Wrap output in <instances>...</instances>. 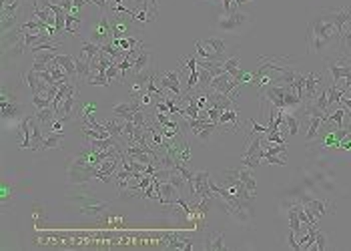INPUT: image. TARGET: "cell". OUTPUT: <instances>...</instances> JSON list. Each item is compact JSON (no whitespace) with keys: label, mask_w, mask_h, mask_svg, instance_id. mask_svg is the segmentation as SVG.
<instances>
[{"label":"cell","mask_w":351,"mask_h":251,"mask_svg":"<svg viewBox=\"0 0 351 251\" xmlns=\"http://www.w3.org/2000/svg\"><path fill=\"white\" fill-rule=\"evenodd\" d=\"M54 60L66 70V74L70 76L72 82H78V78H76V56H72V54H56Z\"/></svg>","instance_id":"9a60e30c"},{"label":"cell","mask_w":351,"mask_h":251,"mask_svg":"<svg viewBox=\"0 0 351 251\" xmlns=\"http://www.w3.org/2000/svg\"><path fill=\"white\" fill-rule=\"evenodd\" d=\"M321 147H339V143H337V139H335V135H333V131L325 135V139L321 141Z\"/></svg>","instance_id":"ee69618b"},{"label":"cell","mask_w":351,"mask_h":251,"mask_svg":"<svg viewBox=\"0 0 351 251\" xmlns=\"http://www.w3.org/2000/svg\"><path fill=\"white\" fill-rule=\"evenodd\" d=\"M225 122H233V131H239V112H237V108H229V110H223V112H221L219 124L223 127Z\"/></svg>","instance_id":"f546056e"},{"label":"cell","mask_w":351,"mask_h":251,"mask_svg":"<svg viewBox=\"0 0 351 251\" xmlns=\"http://www.w3.org/2000/svg\"><path fill=\"white\" fill-rule=\"evenodd\" d=\"M213 76H215V74H213L207 66H199V84H197V86H199L201 90H207L209 84H211V80H213Z\"/></svg>","instance_id":"d6a6232c"},{"label":"cell","mask_w":351,"mask_h":251,"mask_svg":"<svg viewBox=\"0 0 351 251\" xmlns=\"http://www.w3.org/2000/svg\"><path fill=\"white\" fill-rule=\"evenodd\" d=\"M263 159H265L267 163H271V165H279V167L287 165V161H285V159H281L279 155H267V153H265V149H263Z\"/></svg>","instance_id":"60d3db41"},{"label":"cell","mask_w":351,"mask_h":251,"mask_svg":"<svg viewBox=\"0 0 351 251\" xmlns=\"http://www.w3.org/2000/svg\"><path fill=\"white\" fill-rule=\"evenodd\" d=\"M351 18V6L343 8H321L307 24V50L323 60L341 54V30Z\"/></svg>","instance_id":"6da1fadb"},{"label":"cell","mask_w":351,"mask_h":251,"mask_svg":"<svg viewBox=\"0 0 351 251\" xmlns=\"http://www.w3.org/2000/svg\"><path fill=\"white\" fill-rule=\"evenodd\" d=\"M261 133H255L253 137H249V145L245 149V153L241 155V165L249 167V169H257L259 163L263 161V149H261Z\"/></svg>","instance_id":"8992f818"},{"label":"cell","mask_w":351,"mask_h":251,"mask_svg":"<svg viewBox=\"0 0 351 251\" xmlns=\"http://www.w3.org/2000/svg\"><path fill=\"white\" fill-rule=\"evenodd\" d=\"M207 114H209V120H211V122H217V124H219V116H221V110H219V108L209 106V108H207Z\"/></svg>","instance_id":"bcb514c9"},{"label":"cell","mask_w":351,"mask_h":251,"mask_svg":"<svg viewBox=\"0 0 351 251\" xmlns=\"http://www.w3.org/2000/svg\"><path fill=\"white\" fill-rule=\"evenodd\" d=\"M295 237H297V235H295V233L289 229V235H287V245H289L293 251H301V245H299V241H297Z\"/></svg>","instance_id":"f6af8a7d"},{"label":"cell","mask_w":351,"mask_h":251,"mask_svg":"<svg viewBox=\"0 0 351 251\" xmlns=\"http://www.w3.org/2000/svg\"><path fill=\"white\" fill-rule=\"evenodd\" d=\"M86 38L90 42L98 44V46H102V44H106V42L112 40V24H110V18L106 16V12H102L100 18L90 26Z\"/></svg>","instance_id":"3957f363"},{"label":"cell","mask_w":351,"mask_h":251,"mask_svg":"<svg viewBox=\"0 0 351 251\" xmlns=\"http://www.w3.org/2000/svg\"><path fill=\"white\" fill-rule=\"evenodd\" d=\"M30 102L36 106V110H38V108H46V106L52 104L50 98H46V96H42V94H30Z\"/></svg>","instance_id":"74e56055"},{"label":"cell","mask_w":351,"mask_h":251,"mask_svg":"<svg viewBox=\"0 0 351 251\" xmlns=\"http://www.w3.org/2000/svg\"><path fill=\"white\" fill-rule=\"evenodd\" d=\"M265 139H267L271 145H285V139L281 137V131H279V129H273V131H269V133L265 135Z\"/></svg>","instance_id":"f35d334b"},{"label":"cell","mask_w":351,"mask_h":251,"mask_svg":"<svg viewBox=\"0 0 351 251\" xmlns=\"http://www.w3.org/2000/svg\"><path fill=\"white\" fill-rule=\"evenodd\" d=\"M239 62H241V56H239V54H233V56H229L227 60H223V70L229 72L235 80H237L239 74H241V70H239Z\"/></svg>","instance_id":"484cf974"},{"label":"cell","mask_w":351,"mask_h":251,"mask_svg":"<svg viewBox=\"0 0 351 251\" xmlns=\"http://www.w3.org/2000/svg\"><path fill=\"white\" fill-rule=\"evenodd\" d=\"M58 4H60V6H62L66 12H72V8H74V6H72V0H60Z\"/></svg>","instance_id":"f5cc1de1"},{"label":"cell","mask_w":351,"mask_h":251,"mask_svg":"<svg viewBox=\"0 0 351 251\" xmlns=\"http://www.w3.org/2000/svg\"><path fill=\"white\" fill-rule=\"evenodd\" d=\"M30 114H24L22 120H20V135H22V141H20V149H28L30 143H32V131H30Z\"/></svg>","instance_id":"ffe728a7"},{"label":"cell","mask_w":351,"mask_h":251,"mask_svg":"<svg viewBox=\"0 0 351 251\" xmlns=\"http://www.w3.org/2000/svg\"><path fill=\"white\" fill-rule=\"evenodd\" d=\"M138 100H140V104L146 108V106L150 104V92H142V94L138 96Z\"/></svg>","instance_id":"f907efd6"},{"label":"cell","mask_w":351,"mask_h":251,"mask_svg":"<svg viewBox=\"0 0 351 251\" xmlns=\"http://www.w3.org/2000/svg\"><path fill=\"white\" fill-rule=\"evenodd\" d=\"M152 64H150V52H148V48L144 46V48H140V52L136 54V58L132 60V70H130V74H138V72H142V70H148Z\"/></svg>","instance_id":"2e32d148"},{"label":"cell","mask_w":351,"mask_h":251,"mask_svg":"<svg viewBox=\"0 0 351 251\" xmlns=\"http://www.w3.org/2000/svg\"><path fill=\"white\" fill-rule=\"evenodd\" d=\"M162 243L166 247H174V249H193V241L191 239H181L177 235H164Z\"/></svg>","instance_id":"cb8c5ba5"},{"label":"cell","mask_w":351,"mask_h":251,"mask_svg":"<svg viewBox=\"0 0 351 251\" xmlns=\"http://www.w3.org/2000/svg\"><path fill=\"white\" fill-rule=\"evenodd\" d=\"M253 169H249V167H239V169H233V173L237 175V179L251 191V193H257V181H255V177H253V173H251Z\"/></svg>","instance_id":"e0dca14e"},{"label":"cell","mask_w":351,"mask_h":251,"mask_svg":"<svg viewBox=\"0 0 351 251\" xmlns=\"http://www.w3.org/2000/svg\"><path fill=\"white\" fill-rule=\"evenodd\" d=\"M313 247H317L319 251H325V247H327V235L317 227V235H315V245Z\"/></svg>","instance_id":"ab89813d"},{"label":"cell","mask_w":351,"mask_h":251,"mask_svg":"<svg viewBox=\"0 0 351 251\" xmlns=\"http://www.w3.org/2000/svg\"><path fill=\"white\" fill-rule=\"evenodd\" d=\"M267 155H281V153H287V145H271L269 143V149H265Z\"/></svg>","instance_id":"b9f144b4"},{"label":"cell","mask_w":351,"mask_h":251,"mask_svg":"<svg viewBox=\"0 0 351 251\" xmlns=\"http://www.w3.org/2000/svg\"><path fill=\"white\" fill-rule=\"evenodd\" d=\"M251 16L241 12V10H235L231 14H223L217 18V28L223 30V32H231V34H237L239 30H243L247 24H249Z\"/></svg>","instance_id":"5b68a950"},{"label":"cell","mask_w":351,"mask_h":251,"mask_svg":"<svg viewBox=\"0 0 351 251\" xmlns=\"http://www.w3.org/2000/svg\"><path fill=\"white\" fill-rule=\"evenodd\" d=\"M34 116H36V120L42 124V127H46V124H52V120H54L58 114H56V110H54L52 106H46V108H38Z\"/></svg>","instance_id":"f1b7e54d"},{"label":"cell","mask_w":351,"mask_h":251,"mask_svg":"<svg viewBox=\"0 0 351 251\" xmlns=\"http://www.w3.org/2000/svg\"><path fill=\"white\" fill-rule=\"evenodd\" d=\"M168 181L174 185V189H177L181 195H185V193H187V185H189V181H187V179H185V177H183V175H181L177 169H172V171L168 173Z\"/></svg>","instance_id":"83f0119b"},{"label":"cell","mask_w":351,"mask_h":251,"mask_svg":"<svg viewBox=\"0 0 351 251\" xmlns=\"http://www.w3.org/2000/svg\"><path fill=\"white\" fill-rule=\"evenodd\" d=\"M8 201H10V185L4 181V183H2V205L6 207Z\"/></svg>","instance_id":"7dc6e473"},{"label":"cell","mask_w":351,"mask_h":251,"mask_svg":"<svg viewBox=\"0 0 351 251\" xmlns=\"http://www.w3.org/2000/svg\"><path fill=\"white\" fill-rule=\"evenodd\" d=\"M325 64H327V70H329L331 82H335V84H339L343 78L351 76V58H349V56L337 54V56L325 58Z\"/></svg>","instance_id":"277c9868"},{"label":"cell","mask_w":351,"mask_h":251,"mask_svg":"<svg viewBox=\"0 0 351 251\" xmlns=\"http://www.w3.org/2000/svg\"><path fill=\"white\" fill-rule=\"evenodd\" d=\"M88 82L90 84H96V86H110V80L106 78V72H92L90 76H88Z\"/></svg>","instance_id":"8d00e7d4"},{"label":"cell","mask_w":351,"mask_h":251,"mask_svg":"<svg viewBox=\"0 0 351 251\" xmlns=\"http://www.w3.org/2000/svg\"><path fill=\"white\" fill-rule=\"evenodd\" d=\"M70 199H74V201H78L80 203V213H84V215H88V217H98V215H102L110 205L106 203V201H98V199H94L92 195H86V193H78V195H70Z\"/></svg>","instance_id":"52a82bcc"},{"label":"cell","mask_w":351,"mask_h":251,"mask_svg":"<svg viewBox=\"0 0 351 251\" xmlns=\"http://www.w3.org/2000/svg\"><path fill=\"white\" fill-rule=\"evenodd\" d=\"M0 112H2V118H18L24 114V106L18 100H8L6 96L0 94Z\"/></svg>","instance_id":"7c38bea8"},{"label":"cell","mask_w":351,"mask_h":251,"mask_svg":"<svg viewBox=\"0 0 351 251\" xmlns=\"http://www.w3.org/2000/svg\"><path fill=\"white\" fill-rule=\"evenodd\" d=\"M203 44H207L215 54H217V58L223 62V60H227L225 58V54H227V48H229V44H227V40L225 38H219V36H209V38H205L203 40Z\"/></svg>","instance_id":"5bb4252c"},{"label":"cell","mask_w":351,"mask_h":251,"mask_svg":"<svg viewBox=\"0 0 351 251\" xmlns=\"http://www.w3.org/2000/svg\"><path fill=\"white\" fill-rule=\"evenodd\" d=\"M90 4L98 6L102 12H106V10H108V4H106V0H90Z\"/></svg>","instance_id":"681fc988"},{"label":"cell","mask_w":351,"mask_h":251,"mask_svg":"<svg viewBox=\"0 0 351 251\" xmlns=\"http://www.w3.org/2000/svg\"><path fill=\"white\" fill-rule=\"evenodd\" d=\"M158 86L160 90H168L174 98L183 96V88H181V70H164L158 74Z\"/></svg>","instance_id":"ba28073f"},{"label":"cell","mask_w":351,"mask_h":251,"mask_svg":"<svg viewBox=\"0 0 351 251\" xmlns=\"http://www.w3.org/2000/svg\"><path fill=\"white\" fill-rule=\"evenodd\" d=\"M104 127H106V131L110 133V137H114V139H122V135H124V120L120 122V120H116V118H110V120H104L102 122Z\"/></svg>","instance_id":"d4e9b609"},{"label":"cell","mask_w":351,"mask_h":251,"mask_svg":"<svg viewBox=\"0 0 351 251\" xmlns=\"http://www.w3.org/2000/svg\"><path fill=\"white\" fill-rule=\"evenodd\" d=\"M156 112H168V106H166L164 98H160V102H156Z\"/></svg>","instance_id":"db71d44e"},{"label":"cell","mask_w":351,"mask_h":251,"mask_svg":"<svg viewBox=\"0 0 351 251\" xmlns=\"http://www.w3.org/2000/svg\"><path fill=\"white\" fill-rule=\"evenodd\" d=\"M30 131H32V143H30V151H40L42 149V143H44V135L40 131V122L36 120V116L30 118Z\"/></svg>","instance_id":"ac0fdd59"},{"label":"cell","mask_w":351,"mask_h":251,"mask_svg":"<svg viewBox=\"0 0 351 251\" xmlns=\"http://www.w3.org/2000/svg\"><path fill=\"white\" fill-rule=\"evenodd\" d=\"M50 131H62V120H60L58 116L52 120V124H50Z\"/></svg>","instance_id":"816d5d0a"},{"label":"cell","mask_w":351,"mask_h":251,"mask_svg":"<svg viewBox=\"0 0 351 251\" xmlns=\"http://www.w3.org/2000/svg\"><path fill=\"white\" fill-rule=\"evenodd\" d=\"M92 74V66L88 60L76 56V78L78 80H88V76Z\"/></svg>","instance_id":"4dcf8cb0"},{"label":"cell","mask_w":351,"mask_h":251,"mask_svg":"<svg viewBox=\"0 0 351 251\" xmlns=\"http://www.w3.org/2000/svg\"><path fill=\"white\" fill-rule=\"evenodd\" d=\"M325 76L321 72H309L305 74V86H303V102L307 100H315L319 96V92L325 88Z\"/></svg>","instance_id":"9c48e42d"},{"label":"cell","mask_w":351,"mask_h":251,"mask_svg":"<svg viewBox=\"0 0 351 251\" xmlns=\"http://www.w3.org/2000/svg\"><path fill=\"white\" fill-rule=\"evenodd\" d=\"M219 127H221V124H217V122H209L205 129H201V131L197 133V139H199L201 143H209L211 137H213V133H215Z\"/></svg>","instance_id":"e575fe53"},{"label":"cell","mask_w":351,"mask_h":251,"mask_svg":"<svg viewBox=\"0 0 351 251\" xmlns=\"http://www.w3.org/2000/svg\"><path fill=\"white\" fill-rule=\"evenodd\" d=\"M285 124L289 127V135H297L299 133V127H301L299 116H295L291 110H285Z\"/></svg>","instance_id":"836d02e7"},{"label":"cell","mask_w":351,"mask_h":251,"mask_svg":"<svg viewBox=\"0 0 351 251\" xmlns=\"http://www.w3.org/2000/svg\"><path fill=\"white\" fill-rule=\"evenodd\" d=\"M341 54L351 58V18L343 24L341 30Z\"/></svg>","instance_id":"44dd1931"},{"label":"cell","mask_w":351,"mask_h":251,"mask_svg":"<svg viewBox=\"0 0 351 251\" xmlns=\"http://www.w3.org/2000/svg\"><path fill=\"white\" fill-rule=\"evenodd\" d=\"M62 143H64V133L62 131H50L46 135L44 143H42V151H46V149H58V147H62Z\"/></svg>","instance_id":"7402d4cb"},{"label":"cell","mask_w":351,"mask_h":251,"mask_svg":"<svg viewBox=\"0 0 351 251\" xmlns=\"http://www.w3.org/2000/svg\"><path fill=\"white\" fill-rule=\"evenodd\" d=\"M120 12L112 14L110 16V24H112V38H124V36H134V26H132V16L128 14H122L118 16Z\"/></svg>","instance_id":"30bf717a"},{"label":"cell","mask_w":351,"mask_h":251,"mask_svg":"<svg viewBox=\"0 0 351 251\" xmlns=\"http://www.w3.org/2000/svg\"><path fill=\"white\" fill-rule=\"evenodd\" d=\"M303 207L307 209V211H311L317 219H321V217H325L329 211H333L335 209V205L331 203V201H327V199H315V197H311L307 203H303Z\"/></svg>","instance_id":"4fadbf2b"},{"label":"cell","mask_w":351,"mask_h":251,"mask_svg":"<svg viewBox=\"0 0 351 251\" xmlns=\"http://www.w3.org/2000/svg\"><path fill=\"white\" fill-rule=\"evenodd\" d=\"M100 52V46L98 44H94V42H90L88 38H82V48H80V58H84V60H88V62H92V58L96 56Z\"/></svg>","instance_id":"603a6c76"},{"label":"cell","mask_w":351,"mask_h":251,"mask_svg":"<svg viewBox=\"0 0 351 251\" xmlns=\"http://www.w3.org/2000/svg\"><path fill=\"white\" fill-rule=\"evenodd\" d=\"M203 247L209 249V251H225V249H227V247H225V233H221V231L211 233V235L205 239Z\"/></svg>","instance_id":"d6986e66"},{"label":"cell","mask_w":351,"mask_h":251,"mask_svg":"<svg viewBox=\"0 0 351 251\" xmlns=\"http://www.w3.org/2000/svg\"><path fill=\"white\" fill-rule=\"evenodd\" d=\"M249 2H255V0H235L237 6H245V4H249Z\"/></svg>","instance_id":"11a10c76"},{"label":"cell","mask_w":351,"mask_h":251,"mask_svg":"<svg viewBox=\"0 0 351 251\" xmlns=\"http://www.w3.org/2000/svg\"><path fill=\"white\" fill-rule=\"evenodd\" d=\"M80 30V16L76 14H66V24H64V32H70V34H76Z\"/></svg>","instance_id":"d590c367"},{"label":"cell","mask_w":351,"mask_h":251,"mask_svg":"<svg viewBox=\"0 0 351 251\" xmlns=\"http://www.w3.org/2000/svg\"><path fill=\"white\" fill-rule=\"evenodd\" d=\"M106 78L112 80V78H120V70H118V64L112 62L108 68H106Z\"/></svg>","instance_id":"7bdbcfd3"},{"label":"cell","mask_w":351,"mask_h":251,"mask_svg":"<svg viewBox=\"0 0 351 251\" xmlns=\"http://www.w3.org/2000/svg\"><path fill=\"white\" fill-rule=\"evenodd\" d=\"M287 219H289V229H291L295 235H299V233L303 231V227H301L303 223H301L299 213H297V203L289 207V211H287Z\"/></svg>","instance_id":"4316f807"},{"label":"cell","mask_w":351,"mask_h":251,"mask_svg":"<svg viewBox=\"0 0 351 251\" xmlns=\"http://www.w3.org/2000/svg\"><path fill=\"white\" fill-rule=\"evenodd\" d=\"M94 110H96V102H86L80 114H82V116H90V114H92Z\"/></svg>","instance_id":"c3c4849f"},{"label":"cell","mask_w":351,"mask_h":251,"mask_svg":"<svg viewBox=\"0 0 351 251\" xmlns=\"http://www.w3.org/2000/svg\"><path fill=\"white\" fill-rule=\"evenodd\" d=\"M142 108H144V106L140 104V100H138V98H132V100H128V102H118V104H114V106H112V114L118 116V118H122V120H130L132 114H134L136 110H142Z\"/></svg>","instance_id":"8fae6325"},{"label":"cell","mask_w":351,"mask_h":251,"mask_svg":"<svg viewBox=\"0 0 351 251\" xmlns=\"http://www.w3.org/2000/svg\"><path fill=\"white\" fill-rule=\"evenodd\" d=\"M96 171H98V167L90 165L86 159H82L80 155H76V157H72L68 161L66 181H68V185H84L90 179H96Z\"/></svg>","instance_id":"7a4b0ae2"},{"label":"cell","mask_w":351,"mask_h":251,"mask_svg":"<svg viewBox=\"0 0 351 251\" xmlns=\"http://www.w3.org/2000/svg\"><path fill=\"white\" fill-rule=\"evenodd\" d=\"M323 118L325 116H321V114H315V116H309V129H307V141H313V139H317V133H319V129H321V122H323Z\"/></svg>","instance_id":"1f68e13d"}]
</instances>
